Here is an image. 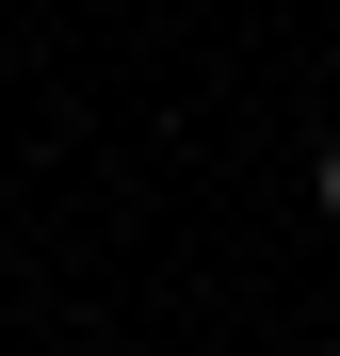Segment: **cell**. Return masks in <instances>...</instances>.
<instances>
[{
    "instance_id": "obj_1",
    "label": "cell",
    "mask_w": 340,
    "mask_h": 356,
    "mask_svg": "<svg viewBox=\"0 0 340 356\" xmlns=\"http://www.w3.org/2000/svg\"><path fill=\"white\" fill-rule=\"evenodd\" d=\"M308 195H324V211H340V130H324V162H308Z\"/></svg>"
}]
</instances>
